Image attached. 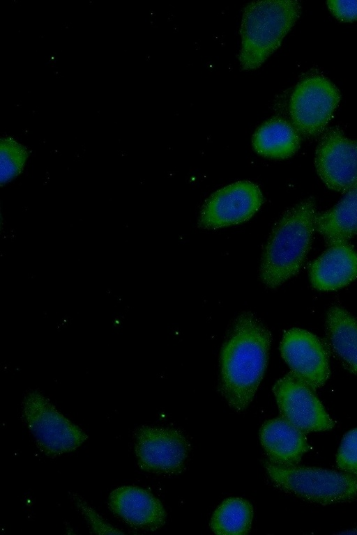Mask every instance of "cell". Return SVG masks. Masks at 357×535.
<instances>
[{"label":"cell","mask_w":357,"mask_h":535,"mask_svg":"<svg viewBox=\"0 0 357 535\" xmlns=\"http://www.w3.org/2000/svg\"><path fill=\"white\" fill-rule=\"evenodd\" d=\"M271 335L250 311L235 320L220 352V389L228 404L243 411L252 401L263 378Z\"/></svg>","instance_id":"obj_1"},{"label":"cell","mask_w":357,"mask_h":535,"mask_svg":"<svg viewBox=\"0 0 357 535\" xmlns=\"http://www.w3.org/2000/svg\"><path fill=\"white\" fill-rule=\"evenodd\" d=\"M315 214L314 199L309 197L280 217L261 258L259 275L266 286L276 288L299 271L312 245Z\"/></svg>","instance_id":"obj_2"},{"label":"cell","mask_w":357,"mask_h":535,"mask_svg":"<svg viewBox=\"0 0 357 535\" xmlns=\"http://www.w3.org/2000/svg\"><path fill=\"white\" fill-rule=\"evenodd\" d=\"M301 4L295 0L257 1L244 9L239 61L245 70L259 68L280 46L296 22Z\"/></svg>","instance_id":"obj_3"},{"label":"cell","mask_w":357,"mask_h":535,"mask_svg":"<svg viewBox=\"0 0 357 535\" xmlns=\"http://www.w3.org/2000/svg\"><path fill=\"white\" fill-rule=\"evenodd\" d=\"M266 470L274 484L290 494L321 504L357 499V475L313 467L279 465L266 461Z\"/></svg>","instance_id":"obj_4"},{"label":"cell","mask_w":357,"mask_h":535,"mask_svg":"<svg viewBox=\"0 0 357 535\" xmlns=\"http://www.w3.org/2000/svg\"><path fill=\"white\" fill-rule=\"evenodd\" d=\"M23 415L40 449L49 456L72 451L87 438L86 433L60 413L40 393L28 394Z\"/></svg>","instance_id":"obj_5"},{"label":"cell","mask_w":357,"mask_h":535,"mask_svg":"<svg viewBox=\"0 0 357 535\" xmlns=\"http://www.w3.org/2000/svg\"><path fill=\"white\" fill-rule=\"evenodd\" d=\"M340 99L337 88L326 77L313 75L303 79L290 100L292 125L299 134L318 135L328 125Z\"/></svg>","instance_id":"obj_6"},{"label":"cell","mask_w":357,"mask_h":535,"mask_svg":"<svg viewBox=\"0 0 357 535\" xmlns=\"http://www.w3.org/2000/svg\"><path fill=\"white\" fill-rule=\"evenodd\" d=\"M313 390L291 371L273 387L281 417L305 434L335 426Z\"/></svg>","instance_id":"obj_7"},{"label":"cell","mask_w":357,"mask_h":535,"mask_svg":"<svg viewBox=\"0 0 357 535\" xmlns=\"http://www.w3.org/2000/svg\"><path fill=\"white\" fill-rule=\"evenodd\" d=\"M178 430L144 426L135 433V453L140 467L155 473L181 472L190 451Z\"/></svg>","instance_id":"obj_8"},{"label":"cell","mask_w":357,"mask_h":535,"mask_svg":"<svg viewBox=\"0 0 357 535\" xmlns=\"http://www.w3.org/2000/svg\"><path fill=\"white\" fill-rule=\"evenodd\" d=\"M263 196L250 181H238L214 192L204 203L199 219L201 227L216 229L248 220L259 209Z\"/></svg>","instance_id":"obj_9"},{"label":"cell","mask_w":357,"mask_h":535,"mask_svg":"<svg viewBox=\"0 0 357 535\" xmlns=\"http://www.w3.org/2000/svg\"><path fill=\"white\" fill-rule=\"evenodd\" d=\"M314 164L320 178L333 190L346 193L357 183V144L337 128L322 137Z\"/></svg>","instance_id":"obj_10"},{"label":"cell","mask_w":357,"mask_h":535,"mask_svg":"<svg viewBox=\"0 0 357 535\" xmlns=\"http://www.w3.org/2000/svg\"><path fill=\"white\" fill-rule=\"evenodd\" d=\"M281 355L291 371L314 390L330 375L328 355L321 341L300 328L287 330L280 344Z\"/></svg>","instance_id":"obj_11"},{"label":"cell","mask_w":357,"mask_h":535,"mask_svg":"<svg viewBox=\"0 0 357 535\" xmlns=\"http://www.w3.org/2000/svg\"><path fill=\"white\" fill-rule=\"evenodd\" d=\"M109 504L116 515L132 527L155 530L165 523L167 515L162 504L143 488L119 487L111 493Z\"/></svg>","instance_id":"obj_12"},{"label":"cell","mask_w":357,"mask_h":535,"mask_svg":"<svg viewBox=\"0 0 357 535\" xmlns=\"http://www.w3.org/2000/svg\"><path fill=\"white\" fill-rule=\"evenodd\" d=\"M312 285L320 290H333L357 278V252L346 243L328 246L310 268Z\"/></svg>","instance_id":"obj_13"},{"label":"cell","mask_w":357,"mask_h":535,"mask_svg":"<svg viewBox=\"0 0 357 535\" xmlns=\"http://www.w3.org/2000/svg\"><path fill=\"white\" fill-rule=\"evenodd\" d=\"M259 437L270 461L279 465H296L308 449L305 433L281 416L266 421Z\"/></svg>","instance_id":"obj_14"},{"label":"cell","mask_w":357,"mask_h":535,"mask_svg":"<svg viewBox=\"0 0 357 535\" xmlns=\"http://www.w3.org/2000/svg\"><path fill=\"white\" fill-rule=\"evenodd\" d=\"M315 230L326 243H346L357 235V183L333 208L314 216Z\"/></svg>","instance_id":"obj_15"},{"label":"cell","mask_w":357,"mask_h":535,"mask_svg":"<svg viewBox=\"0 0 357 535\" xmlns=\"http://www.w3.org/2000/svg\"><path fill=\"white\" fill-rule=\"evenodd\" d=\"M326 328L335 356L345 369L357 374V320L345 309L335 305L327 312Z\"/></svg>","instance_id":"obj_16"},{"label":"cell","mask_w":357,"mask_h":535,"mask_svg":"<svg viewBox=\"0 0 357 535\" xmlns=\"http://www.w3.org/2000/svg\"><path fill=\"white\" fill-rule=\"evenodd\" d=\"M255 150L266 157L284 159L293 155L300 146V134L292 124L281 118L264 123L252 138Z\"/></svg>","instance_id":"obj_17"},{"label":"cell","mask_w":357,"mask_h":535,"mask_svg":"<svg viewBox=\"0 0 357 535\" xmlns=\"http://www.w3.org/2000/svg\"><path fill=\"white\" fill-rule=\"evenodd\" d=\"M253 508L242 498L225 499L214 511L211 520L212 531L219 535H244L252 525Z\"/></svg>","instance_id":"obj_18"},{"label":"cell","mask_w":357,"mask_h":535,"mask_svg":"<svg viewBox=\"0 0 357 535\" xmlns=\"http://www.w3.org/2000/svg\"><path fill=\"white\" fill-rule=\"evenodd\" d=\"M28 152L22 144L12 137H6L1 140V183L6 184L23 171Z\"/></svg>","instance_id":"obj_19"},{"label":"cell","mask_w":357,"mask_h":535,"mask_svg":"<svg viewBox=\"0 0 357 535\" xmlns=\"http://www.w3.org/2000/svg\"><path fill=\"white\" fill-rule=\"evenodd\" d=\"M336 463L340 470L357 475V428L349 431L344 435Z\"/></svg>","instance_id":"obj_20"},{"label":"cell","mask_w":357,"mask_h":535,"mask_svg":"<svg viewBox=\"0 0 357 535\" xmlns=\"http://www.w3.org/2000/svg\"><path fill=\"white\" fill-rule=\"evenodd\" d=\"M327 3L338 19L344 21L357 19V0H328Z\"/></svg>","instance_id":"obj_21"},{"label":"cell","mask_w":357,"mask_h":535,"mask_svg":"<svg viewBox=\"0 0 357 535\" xmlns=\"http://www.w3.org/2000/svg\"><path fill=\"white\" fill-rule=\"evenodd\" d=\"M76 502L82 513L86 518L94 532L98 534H121L122 532L105 523L101 518L88 505L77 499Z\"/></svg>","instance_id":"obj_22"},{"label":"cell","mask_w":357,"mask_h":535,"mask_svg":"<svg viewBox=\"0 0 357 535\" xmlns=\"http://www.w3.org/2000/svg\"></svg>","instance_id":"obj_23"}]
</instances>
